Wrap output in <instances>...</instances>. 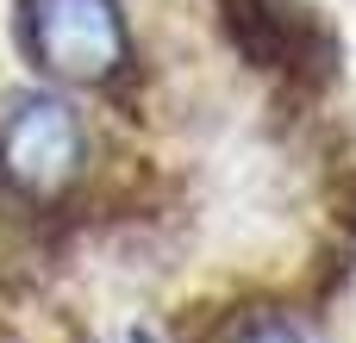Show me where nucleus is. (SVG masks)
<instances>
[{
    "label": "nucleus",
    "instance_id": "1",
    "mask_svg": "<svg viewBox=\"0 0 356 343\" xmlns=\"http://www.w3.org/2000/svg\"><path fill=\"white\" fill-rule=\"evenodd\" d=\"M25 50L38 69L94 87L125 62V25L113 0H25Z\"/></svg>",
    "mask_w": 356,
    "mask_h": 343
},
{
    "label": "nucleus",
    "instance_id": "2",
    "mask_svg": "<svg viewBox=\"0 0 356 343\" xmlns=\"http://www.w3.org/2000/svg\"><path fill=\"white\" fill-rule=\"evenodd\" d=\"M81 150H88L81 119L63 100H25L6 119V131H0V169H6V181L25 187V194H38V200L63 194L81 175Z\"/></svg>",
    "mask_w": 356,
    "mask_h": 343
},
{
    "label": "nucleus",
    "instance_id": "3",
    "mask_svg": "<svg viewBox=\"0 0 356 343\" xmlns=\"http://www.w3.org/2000/svg\"><path fill=\"white\" fill-rule=\"evenodd\" d=\"M225 19H232V37L263 69H294V75L332 69V31L307 0H225Z\"/></svg>",
    "mask_w": 356,
    "mask_h": 343
},
{
    "label": "nucleus",
    "instance_id": "4",
    "mask_svg": "<svg viewBox=\"0 0 356 343\" xmlns=\"http://www.w3.org/2000/svg\"><path fill=\"white\" fill-rule=\"evenodd\" d=\"M225 343H307V331H300L294 319H269V312H263V319H244Z\"/></svg>",
    "mask_w": 356,
    "mask_h": 343
}]
</instances>
